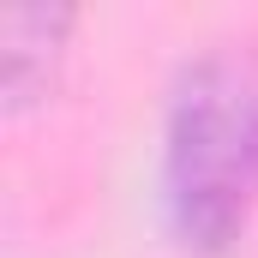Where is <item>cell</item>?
<instances>
[{"label": "cell", "mask_w": 258, "mask_h": 258, "mask_svg": "<svg viewBox=\"0 0 258 258\" xmlns=\"http://www.w3.org/2000/svg\"><path fill=\"white\" fill-rule=\"evenodd\" d=\"M168 234L198 258L228 252L258 210V54L222 42L198 54L168 96L162 126Z\"/></svg>", "instance_id": "6da1fadb"}, {"label": "cell", "mask_w": 258, "mask_h": 258, "mask_svg": "<svg viewBox=\"0 0 258 258\" xmlns=\"http://www.w3.org/2000/svg\"><path fill=\"white\" fill-rule=\"evenodd\" d=\"M66 30H72L66 6H12L0 18V84H6V108L12 114H24L30 102L48 96Z\"/></svg>", "instance_id": "7a4b0ae2"}]
</instances>
